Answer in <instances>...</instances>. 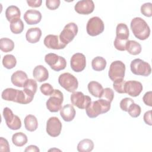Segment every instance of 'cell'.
I'll list each match as a JSON object with an SVG mask.
<instances>
[{
  "label": "cell",
  "instance_id": "1",
  "mask_svg": "<svg viewBox=\"0 0 152 152\" xmlns=\"http://www.w3.org/2000/svg\"><path fill=\"white\" fill-rule=\"evenodd\" d=\"M34 95V94L25 90H19L12 88H7L2 91L1 97L7 101L26 104L30 103L33 100Z\"/></svg>",
  "mask_w": 152,
  "mask_h": 152
},
{
  "label": "cell",
  "instance_id": "2",
  "mask_svg": "<svg viewBox=\"0 0 152 152\" xmlns=\"http://www.w3.org/2000/svg\"><path fill=\"white\" fill-rule=\"evenodd\" d=\"M130 27L135 37L141 40H145L150 36V27L141 17L134 18L131 21Z\"/></svg>",
  "mask_w": 152,
  "mask_h": 152
},
{
  "label": "cell",
  "instance_id": "3",
  "mask_svg": "<svg viewBox=\"0 0 152 152\" xmlns=\"http://www.w3.org/2000/svg\"><path fill=\"white\" fill-rule=\"evenodd\" d=\"M110 109V103L103 99L91 102L86 109V114L90 118H94L100 114L107 112Z\"/></svg>",
  "mask_w": 152,
  "mask_h": 152
},
{
  "label": "cell",
  "instance_id": "4",
  "mask_svg": "<svg viewBox=\"0 0 152 152\" xmlns=\"http://www.w3.org/2000/svg\"><path fill=\"white\" fill-rule=\"evenodd\" d=\"M60 86L68 92H74L78 88V82L77 78L69 72L61 74L58 78Z\"/></svg>",
  "mask_w": 152,
  "mask_h": 152
},
{
  "label": "cell",
  "instance_id": "5",
  "mask_svg": "<svg viewBox=\"0 0 152 152\" xmlns=\"http://www.w3.org/2000/svg\"><path fill=\"white\" fill-rule=\"evenodd\" d=\"M131 72L137 75L148 76L151 72L150 65L141 59H135L130 64Z\"/></svg>",
  "mask_w": 152,
  "mask_h": 152
},
{
  "label": "cell",
  "instance_id": "6",
  "mask_svg": "<svg viewBox=\"0 0 152 152\" xmlns=\"http://www.w3.org/2000/svg\"><path fill=\"white\" fill-rule=\"evenodd\" d=\"M63 101L62 93L60 90L55 89L46 102V107L51 112H57L61 109Z\"/></svg>",
  "mask_w": 152,
  "mask_h": 152
},
{
  "label": "cell",
  "instance_id": "7",
  "mask_svg": "<svg viewBox=\"0 0 152 152\" xmlns=\"http://www.w3.org/2000/svg\"><path fill=\"white\" fill-rule=\"evenodd\" d=\"M45 61L50 66L51 69L55 71L63 70L66 66L65 59L53 53L46 54L45 56Z\"/></svg>",
  "mask_w": 152,
  "mask_h": 152
},
{
  "label": "cell",
  "instance_id": "8",
  "mask_svg": "<svg viewBox=\"0 0 152 152\" xmlns=\"http://www.w3.org/2000/svg\"><path fill=\"white\" fill-rule=\"evenodd\" d=\"M125 65L121 61H115L111 63L109 69V77L112 81L124 79L125 72Z\"/></svg>",
  "mask_w": 152,
  "mask_h": 152
},
{
  "label": "cell",
  "instance_id": "9",
  "mask_svg": "<svg viewBox=\"0 0 152 152\" xmlns=\"http://www.w3.org/2000/svg\"><path fill=\"white\" fill-rule=\"evenodd\" d=\"M104 23L99 17L90 18L86 26L87 32L91 36H96L101 34L104 31Z\"/></svg>",
  "mask_w": 152,
  "mask_h": 152
},
{
  "label": "cell",
  "instance_id": "10",
  "mask_svg": "<svg viewBox=\"0 0 152 152\" xmlns=\"http://www.w3.org/2000/svg\"><path fill=\"white\" fill-rule=\"evenodd\" d=\"M78 26L74 23H69L67 24L61 31L59 35L61 41L65 45L70 43L77 34Z\"/></svg>",
  "mask_w": 152,
  "mask_h": 152
},
{
  "label": "cell",
  "instance_id": "11",
  "mask_svg": "<svg viewBox=\"0 0 152 152\" xmlns=\"http://www.w3.org/2000/svg\"><path fill=\"white\" fill-rule=\"evenodd\" d=\"M3 116L8 127L12 130H17L21 127V121L20 118L14 115L11 109L8 107L4 109Z\"/></svg>",
  "mask_w": 152,
  "mask_h": 152
},
{
  "label": "cell",
  "instance_id": "12",
  "mask_svg": "<svg viewBox=\"0 0 152 152\" xmlns=\"http://www.w3.org/2000/svg\"><path fill=\"white\" fill-rule=\"evenodd\" d=\"M70 99L73 105L81 109H86L91 102L90 97L84 95L81 91L73 92L71 95Z\"/></svg>",
  "mask_w": 152,
  "mask_h": 152
},
{
  "label": "cell",
  "instance_id": "13",
  "mask_svg": "<svg viewBox=\"0 0 152 152\" xmlns=\"http://www.w3.org/2000/svg\"><path fill=\"white\" fill-rule=\"evenodd\" d=\"M62 123L57 117L53 116L49 118L46 122V132L49 135L56 137L61 134Z\"/></svg>",
  "mask_w": 152,
  "mask_h": 152
},
{
  "label": "cell",
  "instance_id": "14",
  "mask_svg": "<svg viewBox=\"0 0 152 152\" xmlns=\"http://www.w3.org/2000/svg\"><path fill=\"white\" fill-rule=\"evenodd\" d=\"M71 69L76 72H80L83 71L86 65V59L84 54L81 53H76L74 54L70 61Z\"/></svg>",
  "mask_w": 152,
  "mask_h": 152
},
{
  "label": "cell",
  "instance_id": "15",
  "mask_svg": "<svg viewBox=\"0 0 152 152\" xmlns=\"http://www.w3.org/2000/svg\"><path fill=\"white\" fill-rule=\"evenodd\" d=\"M74 9L80 14L88 15L94 11V4L92 0H81L76 3Z\"/></svg>",
  "mask_w": 152,
  "mask_h": 152
},
{
  "label": "cell",
  "instance_id": "16",
  "mask_svg": "<svg viewBox=\"0 0 152 152\" xmlns=\"http://www.w3.org/2000/svg\"><path fill=\"white\" fill-rule=\"evenodd\" d=\"M142 84L138 81L130 80L126 81L125 84V93L128 94V95L132 97L139 96L142 91Z\"/></svg>",
  "mask_w": 152,
  "mask_h": 152
},
{
  "label": "cell",
  "instance_id": "17",
  "mask_svg": "<svg viewBox=\"0 0 152 152\" xmlns=\"http://www.w3.org/2000/svg\"><path fill=\"white\" fill-rule=\"evenodd\" d=\"M44 45L49 49H62L66 46L63 43L58 35L49 34L46 36L43 40Z\"/></svg>",
  "mask_w": 152,
  "mask_h": 152
},
{
  "label": "cell",
  "instance_id": "18",
  "mask_svg": "<svg viewBox=\"0 0 152 152\" xmlns=\"http://www.w3.org/2000/svg\"><path fill=\"white\" fill-rule=\"evenodd\" d=\"M24 20L27 24L33 25L38 24L42 19V14L36 10H28L24 14Z\"/></svg>",
  "mask_w": 152,
  "mask_h": 152
},
{
  "label": "cell",
  "instance_id": "19",
  "mask_svg": "<svg viewBox=\"0 0 152 152\" xmlns=\"http://www.w3.org/2000/svg\"><path fill=\"white\" fill-rule=\"evenodd\" d=\"M27 80L28 78L26 73L20 70L14 72L11 77V81L12 84L18 87H23Z\"/></svg>",
  "mask_w": 152,
  "mask_h": 152
},
{
  "label": "cell",
  "instance_id": "20",
  "mask_svg": "<svg viewBox=\"0 0 152 152\" xmlns=\"http://www.w3.org/2000/svg\"><path fill=\"white\" fill-rule=\"evenodd\" d=\"M75 110L72 104H67L64 106L60 110V115L64 121L70 122L75 116Z\"/></svg>",
  "mask_w": 152,
  "mask_h": 152
},
{
  "label": "cell",
  "instance_id": "21",
  "mask_svg": "<svg viewBox=\"0 0 152 152\" xmlns=\"http://www.w3.org/2000/svg\"><path fill=\"white\" fill-rule=\"evenodd\" d=\"M21 12L20 9L15 5H10L5 10V17L8 21L13 23L20 19Z\"/></svg>",
  "mask_w": 152,
  "mask_h": 152
},
{
  "label": "cell",
  "instance_id": "22",
  "mask_svg": "<svg viewBox=\"0 0 152 152\" xmlns=\"http://www.w3.org/2000/svg\"><path fill=\"white\" fill-rule=\"evenodd\" d=\"M33 75L36 80L41 83L48 80L49 78V72L44 66L40 65L34 68Z\"/></svg>",
  "mask_w": 152,
  "mask_h": 152
},
{
  "label": "cell",
  "instance_id": "23",
  "mask_svg": "<svg viewBox=\"0 0 152 152\" xmlns=\"http://www.w3.org/2000/svg\"><path fill=\"white\" fill-rule=\"evenodd\" d=\"M42 36V31L39 27L29 28L26 34V38L27 42L30 43H36L40 40Z\"/></svg>",
  "mask_w": 152,
  "mask_h": 152
},
{
  "label": "cell",
  "instance_id": "24",
  "mask_svg": "<svg viewBox=\"0 0 152 152\" xmlns=\"http://www.w3.org/2000/svg\"><path fill=\"white\" fill-rule=\"evenodd\" d=\"M87 87L89 93L91 95L96 97L100 98L103 91V88L101 84L97 81H92L88 84Z\"/></svg>",
  "mask_w": 152,
  "mask_h": 152
},
{
  "label": "cell",
  "instance_id": "25",
  "mask_svg": "<svg viewBox=\"0 0 152 152\" xmlns=\"http://www.w3.org/2000/svg\"><path fill=\"white\" fill-rule=\"evenodd\" d=\"M25 128L30 131L33 132L37 129L38 127V122L37 118L32 115H28L24 120Z\"/></svg>",
  "mask_w": 152,
  "mask_h": 152
},
{
  "label": "cell",
  "instance_id": "26",
  "mask_svg": "<svg viewBox=\"0 0 152 152\" xmlns=\"http://www.w3.org/2000/svg\"><path fill=\"white\" fill-rule=\"evenodd\" d=\"M126 50L128 52L132 55H137L140 53L142 48L141 45L135 40H130L127 42L126 45Z\"/></svg>",
  "mask_w": 152,
  "mask_h": 152
},
{
  "label": "cell",
  "instance_id": "27",
  "mask_svg": "<svg viewBox=\"0 0 152 152\" xmlns=\"http://www.w3.org/2000/svg\"><path fill=\"white\" fill-rule=\"evenodd\" d=\"M129 33V29L126 24L124 23H119L117 25L116 28V38L124 40H128Z\"/></svg>",
  "mask_w": 152,
  "mask_h": 152
},
{
  "label": "cell",
  "instance_id": "28",
  "mask_svg": "<svg viewBox=\"0 0 152 152\" xmlns=\"http://www.w3.org/2000/svg\"><path fill=\"white\" fill-rule=\"evenodd\" d=\"M94 148V143L92 140L86 138L79 142L77 145V150L79 152H90Z\"/></svg>",
  "mask_w": 152,
  "mask_h": 152
},
{
  "label": "cell",
  "instance_id": "29",
  "mask_svg": "<svg viewBox=\"0 0 152 152\" xmlns=\"http://www.w3.org/2000/svg\"><path fill=\"white\" fill-rule=\"evenodd\" d=\"M27 135L21 132H16L12 135V141L15 146L22 147L27 142Z\"/></svg>",
  "mask_w": 152,
  "mask_h": 152
},
{
  "label": "cell",
  "instance_id": "30",
  "mask_svg": "<svg viewBox=\"0 0 152 152\" xmlns=\"http://www.w3.org/2000/svg\"><path fill=\"white\" fill-rule=\"evenodd\" d=\"M106 61L102 56H96L91 61L92 68L96 71H101L106 66Z\"/></svg>",
  "mask_w": 152,
  "mask_h": 152
},
{
  "label": "cell",
  "instance_id": "31",
  "mask_svg": "<svg viewBox=\"0 0 152 152\" xmlns=\"http://www.w3.org/2000/svg\"><path fill=\"white\" fill-rule=\"evenodd\" d=\"M14 48V42L7 37L0 39V49L4 52H9L12 51Z\"/></svg>",
  "mask_w": 152,
  "mask_h": 152
},
{
  "label": "cell",
  "instance_id": "32",
  "mask_svg": "<svg viewBox=\"0 0 152 152\" xmlns=\"http://www.w3.org/2000/svg\"><path fill=\"white\" fill-rule=\"evenodd\" d=\"M2 64L7 69H12L14 68L17 64L16 58L12 55H6L2 59Z\"/></svg>",
  "mask_w": 152,
  "mask_h": 152
},
{
  "label": "cell",
  "instance_id": "33",
  "mask_svg": "<svg viewBox=\"0 0 152 152\" xmlns=\"http://www.w3.org/2000/svg\"><path fill=\"white\" fill-rule=\"evenodd\" d=\"M24 26L23 21L20 19L17 21L11 23L10 24V30L14 34H20L24 29Z\"/></svg>",
  "mask_w": 152,
  "mask_h": 152
},
{
  "label": "cell",
  "instance_id": "34",
  "mask_svg": "<svg viewBox=\"0 0 152 152\" xmlns=\"http://www.w3.org/2000/svg\"><path fill=\"white\" fill-rule=\"evenodd\" d=\"M23 87L24 90L34 94L36 93L37 88V82L33 79H28L25 83Z\"/></svg>",
  "mask_w": 152,
  "mask_h": 152
},
{
  "label": "cell",
  "instance_id": "35",
  "mask_svg": "<svg viewBox=\"0 0 152 152\" xmlns=\"http://www.w3.org/2000/svg\"><path fill=\"white\" fill-rule=\"evenodd\" d=\"M114 97V92L112 89L110 88H105L103 89V93L100 97V99H103L106 102H108L111 103Z\"/></svg>",
  "mask_w": 152,
  "mask_h": 152
},
{
  "label": "cell",
  "instance_id": "36",
  "mask_svg": "<svg viewBox=\"0 0 152 152\" xmlns=\"http://www.w3.org/2000/svg\"><path fill=\"white\" fill-rule=\"evenodd\" d=\"M141 107L135 103H132L128 110L129 115L132 118H137L138 116H139L141 114Z\"/></svg>",
  "mask_w": 152,
  "mask_h": 152
},
{
  "label": "cell",
  "instance_id": "37",
  "mask_svg": "<svg viewBox=\"0 0 152 152\" xmlns=\"http://www.w3.org/2000/svg\"><path fill=\"white\" fill-rule=\"evenodd\" d=\"M125 81L124 79H119L113 81V87L114 90L119 93H125Z\"/></svg>",
  "mask_w": 152,
  "mask_h": 152
},
{
  "label": "cell",
  "instance_id": "38",
  "mask_svg": "<svg viewBox=\"0 0 152 152\" xmlns=\"http://www.w3.org/2000/svg\"><path fill=\"white\" fill-rule=\"evenodd\" d=\"M141 12L145 17H150L152 16V4L147 2L142 4L141 7Z\"/></svg>",
  "mask_w": 152,
  "mask_h": 152
},
{
  "label": "cell",
  "instance_id": "39",
  "mask_svg": "<svg viewBox=\"0 0 152 152\" xmlns=\"http://www.w3.org/2000/svg\"><path fill=\"white\" fill-rule=\"evenodd\" d=\"M128 40H124L118 38H115L113 45L115 48L120 51H124L126 50V45Z\"/></svg>",
  "mask_w": 152,
  "mask_h": 152
},
{
  "label": "cell",
  "instance_id": "40",
  "mask_svg": "<svg viewBox=\"0 0 152 152\" xmlns=\"http://www.w3.org/2000/svg\"><path fill=\"white\" fill-rule=\"evenodd\" d=\"M40 90L42 93L45 96H50L54 91L53 87L49 83H44L42 84Z\"/></svg>",
  "mask_w": 152,
  "mask_h": 152
},
{
  "label": "cell",
  "instance_id": "41",
  "mask_svg": "<svg viewBox=\"0 0 152 152\" xmlns=\"http://www.w3.org/2000/svg\"><path fill=\"white\" fill-rule=\"evenodd\" d=\"M133 103H134V100H132L131 98L125 97L121 101L120 104H119L120 107L122 110H124L125 112H128L129 107Z\"/></svg>",
  "mask_w": 152,
  "mask_h": 152
},
{
  "label": "cell",
  "instance_id": "42",
  "mask_svg": "<svg viewBox=\"0 0 152 152\" xmlns=\"http://www.w3.org/2000/svg\"><path fill=\"white\" fill-rule=\"evenodd\" d=\"M60 3L61 1L59 0H46V6L50 10H55L59 7Z\"/></svg>",
  "mask_w": 152,
  "mask_h": 152
},
{
  "label": "cell",
  "instance_id": "43",
  "mask_svg": "<svg viewBox=\"0 0 152 152\" xmlns=\"http://www.w3.org/2000/svg\"><path fill=\"white\" fill-rule=\"evenodd\" d=\"M0 151L2 152H9L10 151L8 141L3 137L0 138Z\"/></svg>",
  "mask_w": 152,
  "mask_h": 152
},
{
  "label": "cell",
  "instance_id": "44",
  "mask_svg": "<svg viewBox=\"0 0 152 152\" xmlns=\"http://www.w3.org/2000/svg\"><path fill=\"white\" fill-rule=\"evenodd\" d=\"M151 98H152V92L150 91L145 93V94L142 97V100L146 105L151 107L152 106Z\"/></svg>",
  "mask_w": 152,
  "mask_h": 152
},
{
  "label": "cell",
  "instance_id": "45",
  "mask_svg": "<svg viewBox=\"0 0 152 152\" xmlns=\"http://www.w3.org/2000/svg\"><path fill=\"white\" fill-rule=\"evenodd\" d=\"M144 122L150 125L151 126L152 125V121H151V110H148L147 112H146L144 115Z\"/></svg>",
  "mask_w": 152,
  "mask_h": 152
},
{
  "label": "cell",
  "instance_id": "46",
  "mask_svg": "<svg viewBox=\"0 0 152 152\" xmlns=\"http://www.w3.org/2000/svg\"><path fill=\"white\" fill-rule=\"evenodd\" d=\"M27 3L29 7H33V8H36V7H39L41 6L42 1V0H27Z\"/></svg>",
  "mask_w": 152,
  "mask_h": 152
},
{
  "label": "cell",
  "instance_id": "47",
  "mask_svg": "<svg viewBox=\"0 0 152 152\" xmlns=\"http://www.w3.org/2000/svg\"><path fill=\"white\" fill-rule=\"evenodd\" d=\"M25 151H36V152H39L40 151V150L39 148L34 145H30L28 147H26V148L24 150Z\"/></svg>",
  "mask_w": 152,
  "mask_h": 152
}]
</instances>
